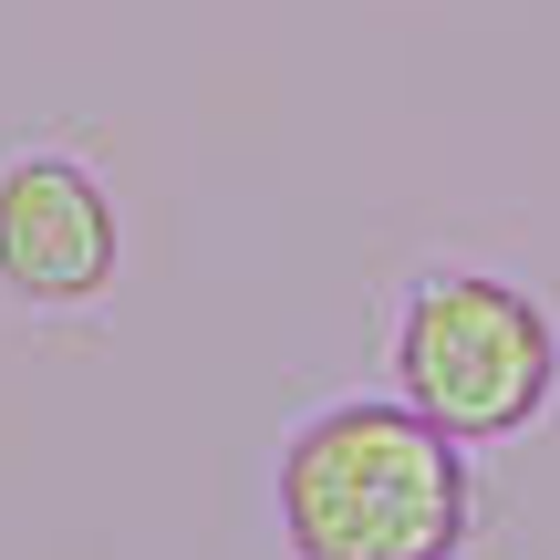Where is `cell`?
I'll list each match as a JSON object with an SVG mask.
<instances>
[{"label": "cell", "instance_id": "1", "mask_svg": "<svg viewBox=\"0 0 560 560\" xmlns=\"http://www.w3.org/2000/svg\"><path fill=\"white\" fill-rule=\"evenodd\" d=\"M280 529L301 560H446L467 540V446L416 405H322L280 446Z\"/></svg>", "mask_w": 560, "mask_h": 560}, {"label": "cell", "instance_id": "2", "mask_svg": "<svg viewBox=\"0 0 560 560\" xmlns=\"http://www.w3.org/2000/svg\"><path fill=\"white\" fill-rule=\"evenodd\" d=\"M395 384L457 446L520 436L550 405V384H560V332H550V312L520 280L436 270V280H416V301L395 322Z\"/></svg>", "mask_w": 560, "mask_h": 560}, {"label": "cell", "instance_id": "3", "mask_svg": "<svg viewBox=\"0 0 560 560\" xmlns=\"http://www.w3.org/2000/svg\"><path fill=\"white\" fill-rule=\"evenodd\" d=\"M115 260H125L115 198H104L73 156H21L11 177H0V291L11 301H32V312L104 301Z\"/></svg>", "mask_w": 560, "mask_h": 560}]
</instances>
